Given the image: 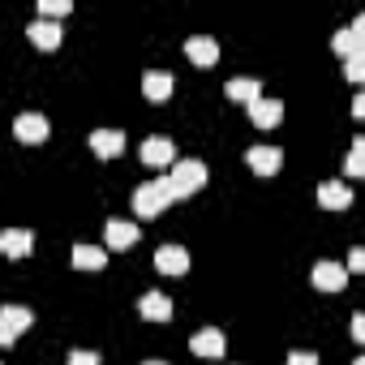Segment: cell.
<instances>
[{
	"mask_svg": "<svg viewBox=\"0 0 365 365\" xmlns=\"http://www.w3.org/2000/svg\"><path fill=\"white\" fill-rule=\"evenodd\" d=\"M163 180H168L172 198H185V194H194V190L207 185V163H202V159H176Z\"/></svg>",
	"mask_w": 365,
	"mask_h": 365,
	"instance_id": "cell-1",
	"label": "cell"
},
{
	"mask_svg": "<svg viewBox=\"0 0 365 365\" xmlns=\"http://www.w3.org/2000/svg\"><path fill=\"white\" fill-rule=\"evenodd\" d=\"M172 202V190H168V180H146V185H138V194H133V207H138V215H159L163 207Z\"/></svg>",
	"mask_w": 365,
	"mask_h": 365,
	"instance_id": "cell-2",
	"label": "cell"
},
{
	"mask_svg": "<svg viewBox=\"0 0 365 365\" xmlns=\"http://www.w3.org/2000/svg\"><path fill=\"white\" fill-rule=\"evenodd\" d=\"M31 250H35L31 228H5V232H0V254H5V258H26Z\"/></svg>",
	"mask_w": 365,
	"mask_h": 365,
	"instance_id": "cell-3",
	"label": "cell"
},
{
	"mask_svg": "<svg viewBox=\"0 0 365 365\" xmlns=\"http://www.w3.org/2000/svg\"><path fill=\"white\" fill-rule=\"evenodd\" d=\"M176 159V146H172V138H146L142 142V163H150V168H163V163H172Z\"/></svg>",
	"mask_w": 365,
	"mask_h": 365,
	"instance_id": "cell-4",
	"label": "cell"
},
{
	"mask_svg": "<svg viewBox=\"0 0 365 365\" xmlns=\"http://www.w3.org/2000/svg\"><path fill=\"white\" fill-rule=\"evenodd\" d=\"M155 267H159L163 275H185V271H190V254L180 250V245H163V250L155 254Z\"/></svg>",
	"mask_w": 365,
	"mask_h": 365,
	"instance_id": "cell-5",
	"label": "cell"
},
{
	"mask_svg": "<svg viewBox=\"0 0 365 365\" xmlns=\"http://www.w3.org/2000/svg\"><path fill=\"white\" fill-rule=\"evenodd\" d=\"M91 150H95L99 159H112V155L125 150V133H120V129H95V133H91Z\"/></svg>",
	"mask_w": 365,
	"mask_h": 365,
	"instance_id": "cell-6",
	"label": "cell"
},
{
	"mask_svg": "<svg viewBox=\"0 0 365 365\" xmlns=\"http://www.w3.org/2000/svg\"><path fill=\"white\" fill-rule=\"evenodd\" d=\"M250 168L254 172H262V176H275L279 172V163H284V155H279V146H250Z\"/></svg>",
	"mask_w": 365,
	"mask_h": 365,
	"instance_id": "cell-7",
	"label": "cell"
},
{
	"mask_svg": "<svg viewBox=\"0 0 365 365\" xmlns=\"http://www.w3.org/2000/svg\"><path fill=\"white\" fill-rule=\"evenodd\" d=\"M318 202H322L327 211H344V207L352 202V190L344 185V180H322V185H318Z\"/></svg>",
	"mask_w": 365,
	"mask_h": 365,
	"instance_id": "cell-8",
	"label": "cell"
},
{
	"mask_svg": "<svg viewBox=\"0 0 365 365\" xmlns=\"http://www.w3.org/2000/svg\"><path fill=\"white\" fill-rule=\"evenodd\" d=\"M14 133H18L22 142H43V138H48V120H43L39 112H22V116L14 120Z\"/></svg>",
	"mask_w": 365,
	"mask_h": 365,
	"instance_id": "cell-9",
	"label": "cell"
},
{
	"mask_svg": "<svg viewBox=\"0 0 365 365\" xmlns=\"http://www.w3.org/2000/svg\"><path fill=\"white\" fill-rule=\"evenodd\" d=\"M344 284H348V271H344V267H335V262H318V267H314V288L339 292Z\"/></svg>",
	"mask_w": 365,
	"mask_h": 365,
	"instance_id": "cell-10",
	"label": "cell"
},
{
	"mask_svg": "<svg viewBox=\"0 0 365 365\" xmlns=\"http://www.w3.org/2000/svg\"><path fill=\"white\" fill-rule=\"evenodd\" d=\"M185 56H190L194 65H215V56H220V43H215L211 35H194V39L185 43Z\"/></svg>",
	"mask_w": 365,
	"mask_h": 365,
	"instance_id": "cell-11",
	"label": "cell"
},
{
	"mask_svg": "<svg viewBox=\"0 0 365 365\" xmlns=\"http://www.w3.org/2000/svg\"><path fill=\"white\" fill-rule=\"evenodd\" d=\"M279 116H284V103H279V99H254V103H250V120L262 125V129L279 125Z\"/></svg>",
	"mask_w": 365,
	"mask_h": 365,
	"instance_id": "cell-12",
	"label": "cell"
},
{
	"mask_svg": "<svg viewBox=\"0 0 365 365\" xmlns=\"http://www.w3.org/2000/svg\"><path fill=\"white\" fill-rule=\"evenodd\" d=\"M26 35H31L35 48H56V43H61V26L48 22V18H35V22L26 26Z\"/></svg>",
	"mask_w": 365,
	"mask_h": 365,
	"instance_id": "cell-13",
	"label": "cell"
},
{
	"mask_svg": "<svg viewBox=\"0 0 365 365\" xmlns=\"http://www.w3.org/2000/svg\"><path fill=\"white\" fill-rule=\"evenodd\" d=\"M138 309H142V318H150V322H168V318H172V301H168L163 292H146Z\"/></svg>",
	"mask_w": 365,
	"mask_h": 365,
	"instance_id": "cell-14",
	"label": "cell"
},
{
	"mask_svg": "<svg viewBox=\"0 0 365 365\" xmlns=\"http://www.w3.org/2000/svg\"><path fill=\"white\" fill-rule=\"evenodd\" d=\"M361 31H365V22H352L348 31H339V35H335V52L348 56V61L361 56Z\"/></svg>",
	"mask_w": 365,
	"mask_h": 365,
	"instance_id": "cell-15",
	"label": "cell"
},
{
	"mask_svg": "<svg viewBox=\"0 0 365 365\" xmlns=\"http://www.w3.org/2000/svg\"><path fill=\"white\" fill-rule=\"evenodd\" d=\"M138 241V224H125V220H108V245L112 250H129Z\"/></svg>",
	"mask_w": 365,
	"mask_h": 365,
	"instance_id": "cell-16",
	"label": "cell"
},
{
	"mask_svg": "<svg viewBox=\"0 0 365 365\" xmlns=\"http://www.w3.org/2000/svg\"><path fill=\"white\" fill-rule=\"evenodd\" d=\"M142 95H146V99H155V103H159V99H168V95H172V78H168V73H159V69H150V73L142 78Z\"/></svg>",
	"mask_w": 365,
	"mask_h": 365,
	"instance_id": "cell-17",
	"label": "cell"
},
{
	"mask_svg": "<svg viewBox=\"0 0 365 365\" xmlns=\"http://www.w3.org/2000/svg\"><path fill=\"white\" fill-rule=\"evenodd\" d=\"M108 262V254L99 250V245H73V267H82V271H99Z\"/></svg>",
	"mask_w": 365,
	"mask_h": 365,
	"instance_id": "cell-18",
	"label": "cell"
},
{
	"mask_svg": "<svg viewBox=\"0 0 365 365\" xmlns=\"http://www.w3.org/2000/svg\"><path fill=\"white\" fill-rule=\"evenodd\" d=\"M194 352H198V356H220V352H224V335H220L215 327L198 331V335H194Z\"/></svg>",
	"mask_w": 365,
	"mask_h": 365,
	"instance_id": "cell-19",
	"label": "cell"
},
{
	"mask_svg": "<svg viewBox=\"0 0 365 365\" xmlns=\"http://www.w3.org/2000/svg\"><path fill=\"white\" fill-rule=\"evenodd\" d=\"M0 322H5V327L18 335V331H26V327L35 322V314H31L26 305H5V309H0Z\"/></svg>",
	"mask_w": 365,
	"mask_h": 365,
	"instance_id": "cell-20",
	"label": "cell"
},
{
	"mask_svg": "<svg viewBox=\"0 0 365 365\" xmlns=\"http://www.w3.org/2000/svg\"><path fill=\"white\" fill-rule=\"evenodd\" d=\"M228 99L254 103V99H262V86H258L254 78H232V82H228Z\"/></svg>",
	"mask_w": 365,
	"mask_h": 365,
	"instance_id": "cell-21",
	"label": "cell"
},
{
	"mask_svg": "<svg viewBox=\"0 0 365 365\" xmlns=\"http://www.w3.org/2000/svg\"><path fill=\"white\" fill-rule=\"evenodd\" d=\"M361 168H365V138H356V142H352V155H348V176H361Z\"/></svg>",
	"mask_w": 365,
	"mask_h": 365,
	"instance_id": "cell-22",
	"label": "cell"
},
{
	"mask_svg": "<svg viewBox=\"0 0 365 365\" xmlns=\"http://www.w3.org/2000/svg\"><path fill=\"white\" fill-rule=\"evenodd\" d=\"M73 5H69V0H39V14L52 22V18H61V14H69Z\"/></svg>",
	"mask_w": 365,
	"mask_h": 365,
	"instance_id": "cell-23",
	"label": "cell"
},
{
	"mask_svg": "<svg viewBox=\"0 0 365 365\" xmlns=\"http://www.w3.org/2000/svg\"><path fill=\"white\" fill-rule=\"evenodd\" d=\"M348 78H352V82L365 78V56H352V61H348Z\"/></svg>",
	"mask_w": 365,
	"mask_h": 365,
	"instance_id": "cell-24",
	"label": "cell"
},
{
	"mask_svg": "<svg viewBox=\"0 0 365 365\" xmlns=\"http://www.w3.org/2000/svg\"><path fill=\"white\" fill-rule=\"evenodd\" d=\"M69 365H99V352H69Z\"/></svg>",
	"mask_w": 365,
	"mask_h": 365,
	"instance_id": "cell-25",
	"label": "cell"
},
{
	"mask_svg": "<svg viewBox=\"0 0 365 365\" xmlns=\"http://www.w3.org/2000/svg\"><path fill=\"white\" fill-rule=\"evenodd\" d=\"M288 365H318V356H314V352H292Z\"/></svg>",
	"mask_w": 365,
	"mask_h": 365,
	"instance_id": "cell-26",
	"label": "cell"
},
{
	"mask_svg": "<svg viewBox=\"0 0 365 365\" xmlns=\"http://www.w3.org/2000/svg\"><path fill=\"white\" fill-rule=\"evenodd\" d=\"M361 267H365V250H352L348 254V271H361Z\"/></svg>",
	"mask_w": 365,
	"mask_h": 365,
	"instance_id": "cell-27",
	"label": "cell"
},
{
	"mask_svg": "<svg viewBox=\"0 0 365 365\" xmlns=\"http://www.w3.org/2000/svg\"><path fill=\"white\" fill-rule=\"evenodd\" d=\"M352 339H365V318H361V314L352 318Z\"/></svg>",
	"mask_w": 365,
	"mask_h": 365,
	"instance_id": "cell-28",
	"label": "cell"
},
{
	"mask_svg": "<svg viewBox=\"0 0 365 365\" xmlns=\"http://www.w3.org/2000/svg\"><path fill=\"white\" fill-rule=\"evenodd\" d=\"M5 344H14V331H9L5 322H0V348H5Z\"/></svg>",
	"mask_w": 365,
	"mask_h": 365,
	"instance_id": "cell-29",
	"label": "cell"
},
{
	"mask_svg": "<svg viewBox=\"0 0 365 365\" xmlns=\"http://www.w3.org/2000/svg\"><path fill=\"white\" fill-rule=\"evenodd\" d=\"M352 365H365V361H361V356H356V361H352Z\"/></svg>",
	"mask_w": 365,
	"mask_h": 365,
	"instance_id": "cell-30",
	"label": "cell"
},
{
	"mask_svg": "<svg viewBox=\"0 0 365 365\" xmlns=\"http://www.w3.org/2000/svg\"><path fill=\"white\" fill-rule=\"evenodd\" d=\"M146 365H163V361H146Z\"/></svg>",
	"mask_w": 365,
	"mask_h": 365,
	"instance_id": "cell-31",
	"label": "cell"
}]
</instances>
